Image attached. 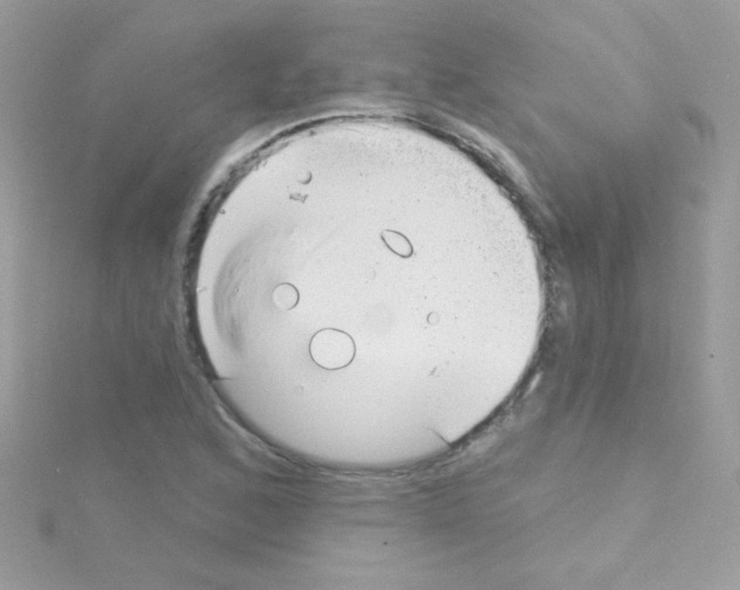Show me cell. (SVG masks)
I'll use <instances>...</instances> for the list:
<instances>
[{"label":"cell","instance_id":"cell-1","mask_svg":"<svg viewBox=\"0 0 740 590\" xmlns=\"http://www.w3.org/2000/svg\"><path fill=\"white\" fill-rule=\"evenodd\" d=\"M355 355L353 338L335 328H324L310 339V356L315 365L326 370L346 368L352 365Z\"/></svg>","mask_w":740,"mask_h":590},{"label":"cell","instance_id":"cell-2","mask_svg":"<svg viewBox=\"0 0 740 590\" xmlns=\"http://www.w3.org/2000/svg\"><path fill=\"white\" fill-rule=\"evenodd\" d=\"M381 238L387 245L391 252L398 255L401 258L408 259L414 255V248L408 238L398 231L394 229H384L381 234Z\"/></svg>","mask_w":740,"mask_h":590},{"label":"cell","instance_id":"cell-3","mask_svg":"<svg viewBox=\"0 0 740 590\" xmlns=\"http://www.w3.org/2000/svg\"><path fill=\"white\" fill-rule=\"evenodd\" d=\"M300 293L298 288L289 282H282L273 289V301L280 310H292L298 306Z\"/></svg>","mask_w":740,"mask_h":590}]
</instances>
